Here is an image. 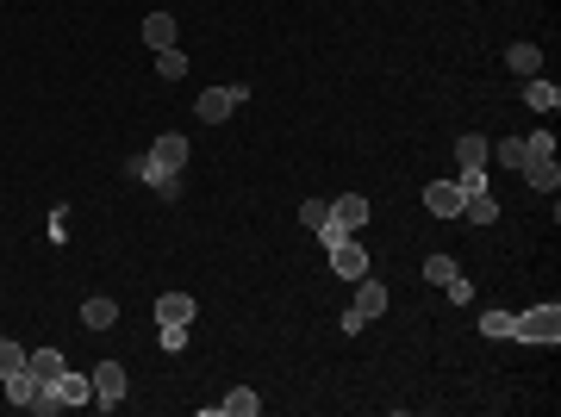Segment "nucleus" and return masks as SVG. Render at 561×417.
I'll use <instances>...</instances> for the list:
<instances>
[{"mask_svg": "<svg viewBox=\"0 0 561 417\" xmlns=\"http://www.w3.org/2000/svg\"><path fill=\"white\" fill-rule=\"evenodd\" d=\"M524 181L536 187V193H556L561 187V169H556V138L549 131H536V138H524Z\"/></svg>", "mask_w": 561, "mask_h": 417, "instance_id": "nucleus-1", "label": "nucleus"}, {"mask_svg": "<svg viewBox=\"0 0 561 417\" xmlns=\"http://www.w3.org/2000/svg\"><path fill=\"white\" fill-rule=\"evenodd\" d=\"M512 337H518V343H536V349H556L561 343V306H556V299H543V306L518 312V318H512Z\"/></svg>", "mask_w": 561, "mask_h": 417, "instance_id": "nucleus-2", "label": "nucleus"}, {"mask_svg": "<svg viewBox=\"0 0 561 417\" xmlns=\"http://www.w3.org/2000/svg\"><path fill=\"white\" fill-rule=\"evenodd\" d=\"M381 312H386V287H381L375 275H362V280H355V306L344 312V337H355V330H368V324H375Z\"/></svg>", "mask_w": 561, "mask_h": 417, "instance_id": "nucleus-3", "label": "nucleus"}, {"mask_svg": "<svg viewBox=\"0 0 561 417\" xmlns=\"http://www.w3.org/2000/svg\"><path fill=\"white\" fill-rule=\"evenodd\" d=\"M50 399H57V412H75V405H94V381H88V374H69V368H63V374L50 381Z\"/></svg>", "mask_w": 561, "mask_h": 417, "instance_id": "nucleus-4", "label": "nucleus"}, {"mask_svg": "<svg viewBox=\"0 0 561 417\" xmlns=\"http://www.w3.org/2000/svg\"><path fill=\"white\" fill-rule=\"evenodd\" d=\"M88 381H94V405H101V412H112V405L125 399V368H119V361H101Z\"/></svg>", "mask_w": 561, "mask_h": 417, "instance_id": "nucleus-5", "label": "nucleus"}, {"mask_svg": "<svg viewBox=\"0 0 561 417\" xmlns=\"http://www.w3.org/2000/svg\"><path fill=\"white\" fill-rule=\"evenodd\" d=\"M238 100H249L244 88H206V94H200V119H206V125H218V119H231V112H238Z\"/></svg>", "mask_w": 561, "mask_h": 417, "instance_id": "nucleus-6", "label": "nucleus"}, {"mask_svg": "<svg viewBox=\"0 0 561 417\" xmlns=\"http://www.w3.org/2000/svg\"><path fill=\"white\" fill-rule=\"evenodd\" d=\"M331 268H337L344 280H362V275H375V268H368V249L355 244V237H344V244L331 249Z\"/></svg>", "mask_w": 561, "mask_h": 417, "instance_id": "nucleus-7", "label": "nucleus"}, {"mask_svg": "<svg viewBox=\"0 0 561 417\" xmlns=\"http://www.w3.org/2000/svg\"><path fill=\"white\" fill-rule=\"evenodd\" d=\"M424 212H437V218H461V187H456V181H430V187H424Z\"/></svg>", "mask_w": 561, "mask_h": 417, "instance_id": "nucleus-8", "label": "nucleus"}, {"mask_svg": "<svg viewBox=\"0 0 561 417\" xmlns=\"http://www.w3.org/2000/svg\"><path fill=\"white\" fill-rule=\"evenodd\" d=\"M150 156H156V169L181 174V169H187V138H181V131H163V138L150 143Z\"/></svg>", "mask_w": 561, "mask_h": 417, "instance_id": "nucleus-9", "label": "nucleus"}, {"mask_svg": "<svg viewBox=\"0 0 561 417\" xmlns=\"http://www.w3.org/2000/svg\"><path fill=\"white\" fill-rule=\"evenodd\" d=\"M368 200H362V193H344V200H331V218H337V224H344V231H362V224H368Z\"/></svg>", "mask_w": 561, "mask_h": 417, "instance_id": "nucleus-10", "label": "nucleus"}, {"mask_svg": "<svg viewBox=\"0 0 561 417\" xmlns=\"http://www.w3.org/2000/svg\"><path fill=\"white\" fill-rule=\"evenodd\" d=\"M26 368H32L37 381L50 386L57 374H63V368H69V361H63V349H26Z\"/></svg>", "mask_w": 561, "mask_h": 417, "instance_id": "nucleus-11", "label": "nucleus"}, {"mask_svg": "<svg viewBox=\"0 0 561 417\" xmlns=\"http://www.w3.org/2000/svg\"><path fill=\"white\" fill-rule=\"evenodd\" d=\"M81 324H88V330H112V324H119V306L94 293V299H81Z\"/></svg>", "mask_w": 561, "mask_h": 417, "instance_id": "nucleus-12", "label": "nucleus"}, {"mask_svg": "<svg viewBox=\"0 0 561 417\" xmlns=\"http://www.w3.org/2000/svg\"><path fill=\"white\" fill-rule=\"evenodd\" d=\"M461 218H468V224H499V200H492V187H487V193H468V200H461Z\"/></svg>", "mask_w": 561, "mask_h": 417, "instance_id": "nucleus-13", "label": "nucleus"}, {"mask_svg": "<svg viewBox=\"0 0 561 417\" xmlns=\"http://www.w3.org/2000/svg\"><path fill=\"white\" fill-rule=\"evenodd\" d=\"M143 44H150V50H175V19H169V13H150V19H143Z\"/></svg>", "mask_w": 561, "mask_h": 417, "instance_id": "nucleus-14", "label": "nucleus"}, {"mask_svg": "<svg viewBox=\"0 0 561 417\" xmlns=\"http://www.w3.org/2000/svg\"><path fill=\"white\" fill-rule=\"evenodd\" d=\"M524 106H536V112H556V106H561V88H556V81H543V75H530V81H524Z\"/></svg>", "mask_w": 561, "mask_h": 417, "instance_id": "nucleus-15", "label": "nucleus"}, {"mask_svg": "<svg viewBox=\"0 0 561 417\" xmlns=\"http://www.w3.org/2000/svg\"><path fill=\"white\" fill-rule=\"evenodd\" d=\"M487 150L492 143L481 138V131H468V138H456V162L461 169H487Z\"/></svg>", "mask_w": 561, "mask_h": 417, "instance_id": "nucleus-16", "label": "nucleus"}, {"mask_svg": "<svg viewBox=\"0 0 561 417\" xmlns=\"http://www.w3.org/2000/svg\"><path fill=\"white\" fill-rule=\"evenodd\" d=\"M505 63H512V75H543V50H536V44H512V50H505Z\"/></svg>", "mask_w": 561, "mask_h": 417, "instance_id": "nucleus-17", "label": "nucleus"}, {"mask_svg": "<svg viewBox=\"0 0 561 417\" xmlns=\"http://www.w3.org/2000/svg\"><path fill=\"white\" fill-rule=\"evenodd\" d=\"M156 318H163V324H194V299H187V293H163V299H156Z\"/></svg>", "mask_w": 561, "mask_h": 417, "instance_id": "nucleus-18", "label": "nucleus"}, {"mask_svg": "<svg viewBox=\"0 0 561 417\" xmlns=\"http://www.w3.org/2000/svg\"><path fill=\"white\" fill-rule=\"evenodd\" d=\"M256 412H262V399H256L249 386H238V392L218 399V417H256Z\"/></svg>", "mask_w": 561, "mask_h": 417, "instance_id": "nucleus-19", "label": "nucleus"}, {"mask_svg": "<svg viewBox=\"0 0 561 417\" xmlns=\"http://www.w3.org/2000/svg\"><path fill=\"white\" fill-rule=\"evenodd\" d=\"M156 75H163V81H181V75H187V57H181V50H156Z\"/></svg>", "mask_w": 561, "mask_h": 417, "instance_id": "nucleus-20", "label": "nucleus"}, {"mask_svg": "<svg viewBox=\"0 0 561 417\" xmlns=\"http://www.w3.org/2000/svg\"><path fill=\"white\" fill-rule=\"evenodd\" d=\"M125 174H132V181H150V187H156V181H163L169 169H156V156H132V162H125Z\"/></svg>", "mask_w": 561, "mask_h": 417, "instance_id": "nucleus-21", "label": "nucleus"}, {"mask_svg": "<svg viewBox=\"0 0 561 417\" xmlns=\"http://www.w3.org/2000/svg\"><path fill=\"white\" fill-rule=\"evenodd\" d=\"M461 268L456 262H450V255H430V262H424V280H430V287H443V280H456Z\"/></svg>", "mask_w": 561, "mask_h": 417, "instance_id": "nucleus-22", "label": "nucleus"}, {"mask_svg": "<svg viewBox=\"0 0 561 417\" xmlns=\"http://www.w3.org/2000/svg\"><path fill=\"white\" fill-rule=\"evenodd\" d=\"M487 156H499L505 169H518L524 162V138H499V150H487Z\"/></svg>", "mask_w": 561, "mask_h": 417, "instance_id": "nucleus-23", "label": "nucleus"}, {"mask_svg": "<svg viewBox=\"0 0 561 417\" xmlns=\"http://www.w3.org/2000/svg\"><path fill=\"white\" fill-rule=\"evenodd\" d=\"M481 330H487L492 343H505V337H512V312H487V318H481Z\"/></svg>", "mask_w": 561, "mask_h": 417, "instance_id": "nucleus-24", "label": "nucleus"}, {"mask_svg": "<svg viewBox=\"0 0 561 417\" xmlns=\"http://www.w3.org/2000/svg\"><path fill=\"white\" fill-rule=\"evenodd\" d=\"M324 218H331V200H300V224H324Z\"/></svg>", "mask_w": 561, "mask_h": 417, "instance_id": "nucleus-25", "label": "nucleus"}, {"mask_svg": "<svg viewBox=\"0 0 561 417\" xmlns=\"http://www.w3.org/2000/svg\"><path fill=\"white\" fill-rule=\"evenodd\" d=\"M19 368H26V349H19V343H0V381H6V374H19Z\"/></svg>", "mask_w": 561, "mask_h": 417, "instance_id": "nucleus-26", "label": "nucleus"}, {"mask_svg": "<svg viewBox=\"0 0 561 417\" xmlns=\"http://www.w3.org/2000/svg\"><path fill=\"white\" fill-rule=\"evenodd\" d=\"M456 187H461V200H468V193H487V169H461Z\"/></svg>", "mask_w": 561, "mask_h": 417, "instance_id": "nucleus-27", "label": "nucleus"}, {"mask_svg": "<svg viewBox=\"0 0 561 417\" xmlns=\"http://www.w3.org/2000/svg\"><path fill=\"white\" fill-rule=\"evenodd\" d=\"M443 287H450V306H468V299H474V280H468V275L443 280Z\"/></svg>", "mask_w": 561, "mask_h": 417, "instance_id": "nucleus-28", "label": "nucleus"}, {"mask_svg": "<svg viewBox=\"0 0 561 417\" xmlns=\"http://www.w3.org/2000/svg\"><path fill=\"white\" fill-rule=\"evenodd\" d=\"M318 237H324V249H337V244H344V237H355V231H344L337 218H324V224H318Z\"/></svg>", "mask_w": 561, "mask_h": 417, "instance_id": "nucleus-29", "label": "nucleus"}, {"mask_svg": "<svg viewBox=\"0 0 561 417\" xmlns=\"http://www.w3.org/2000/svg\"><path fill=\"white\" fill-rule=\"evenodd\" d=\"M163 349H187V324H163Z\"/></svg>", "mask_w": 561, "mask_h": 417, "instance_id": "nucleus-30", "label": "nucleus"}]
</instances>
